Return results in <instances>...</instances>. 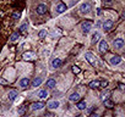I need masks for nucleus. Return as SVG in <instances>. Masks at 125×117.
Listing matches in <instances>:
<instances>
[{
	"label": "nucleus",
	"mask_w": 125,
	"mask_h": 117,
	"mask_svg": "<svg viewBox=\"0 0 125 117\" xmlns=\"http://www.w3.org/2000/svg\"><path fill=\"white\" fill-rule=\"evenodd\" d=\"M80 12L82 14V15H86V14H90L91 12V10H92V6H91V4L90 3H83L81 6H80Z\"/></svg>",
	"instance_id": "2"
},
{
	"label": "nucleus",
	"mask_w": 125,
	"mask_h": 117,
	"mask_svg": "<svg viewBox=\"0 0 125 117\" xmlns=\"http://www.w3.org/2000/svg\"><path fill=\"white\" fill-rule=\"evenodd\" d=\"M113 26H114V22H113L112 20H107V21H104V23H103V29H104L105 32H109V31L113 28Z\"/></svg>",
	"instance_id": "7"
},
{
	"label": "nucleus",
	"mask_w": 125,
	"mask_h": 117,
	"mask_svg": "<svg viewBox=\"0 0 125 117\" xmlns=\"http://www.w3.org/2000/svg\"><path fill=\"white\" fill-rule=\"evenodd\" d=\"M59 101H56V100H54V101H49L48 104H47V107H49V109H52V110H54V109H58L59 107Z\"/></svg>",
	"instance_id": "14"
},
{
	"label": "nucleus",
	"mask_w": 125,
	"mask_h": 117,
	"mask_svg": "<svg viewBox=\"0 0 125 117\" xmlns=\"http://www.w3.org/2000/svg\"><path fill=\"white\" fill-rule=\"evenodd\" d=\"M0 28H1V26H0Z\"/></svg>",
	"instance_id": "39"
},
{
	"label": "nucleus",
	"mask_w": 125,
	"mask_h": 117,
	"mask_svg": "<svg viewBox=\"0 0 125 117\" xmlns=\"http://www.w3.org/2000/svg\"><path fill=\"white\" fill-rule=\"evenodd\" d=\"M47 10H48V8H47V5L45 4H39L37 8H36V12L38 14V15H45L47 14Z\"/></svg>",
	"instance_id": "4"
},
{
	"label": "nucleus",
	"mask_w": 125,
	"mask_h": 117,
	"mask_svg": "<svg viewBox=\"0 0 125 117\" xmlns=\"http://www.w3.org/2000/svg\"><path fill=\"white\" fill-rule=\"evenodd\" d=\"M119 89L123 92V90H124V84H119Z\"/></svg>",
	"instance_id": "37"
},
{
	"label": "nucleus",
	"mask_w": 125,
	"mask_h": 117,
	"mask_svg": "<svg viewBox=\"0 0 125 117\" xmlns=\"http://www.w3.org/2000/svg\"><path fill=\"white\" fill-rule=\"evenodd\" d=\"M124 39L123 38H116L115 40H114V46L116 48V49H119V50H121L123 48H124Z\"/></svg>",
	"instance_id": "9"
},
{
	"label": "nucleus",
	"mask_w": 125,
	"mask_h": 117,
	"mask_svg": "<svg viewBox=\"0 0 125 117\" xmlns=\"http://www.w3.org/2000/svg\"><path fill=\"white\" fill-rule=\"evenodd\" d=\"M99 39H101V34H99L98 32H96V33H94V34L92 35V39H91V43H92V44H96V43H97V42H98Z\"/></svg>",
	"instance_id": "21"
},
{
	"label": "nucleus",
	"mask_w": 125,
	"mask_h": 117,
	"mask_svg": "<svg viewBox=\"0 0 125 117\" xmlns=\"http://www.w3.org/2000/svg\"><path fill=\"white\" fill-rule=\"evenodd\" d=\"M27 28H28V25H27V23H23V25H21V26H20V28H19V32H20V34H21V33H26V32H27Z\"/></svg>",
	"instance_id": "26"
},
{
	"label": "nucleus",
	"mask_w": 125,
	"mask_h": 117,
	"mask_svg": "<svg viewBox=\"0 0 125 117\" xmlns=\"http://www.w3.org/2000/svg\"><path fill=\"white\" fill-rule=\"evenodd\" d=\"M92 26H93L92 21H83V22L81 23V29H82V32H83L85 34H87V33H90V31L92 29Z\"/></svg>",
	"instance_id": "1"
},
{
	"label": "nucleus",
	"mask_w": 125,
	"mask_h": 117,
	"mask_svg": "<svg viewBox=\"0 0 125 117\" xmlns=\"http://www.w3.org/2000/svg\"><path fill=\"white\" fill-rule=\"evenodd\" d=\"M0 85H8V82L3 78H0Z\"/></svg>",
	"instance_id": "32"
},
{
	"label": "nucleus",
	"mask_w": 125,
	"mask_h": 117,
	"mask_svg": "<svg viewBox=\"0 0 125 117\" xmlns=\"http://www.w3.org/2000/svg\"><path fill=\"white\" fill-rule=\"evenodd\" d=\"M88 87H90L91 89H97V88H99V81H92V82H90V83H88Z\"/></svg>",
	"instance_id": "22"
},
{
	"label": "nucleus",
	"mask_w": 125,
	"mask_h": 117,
	"mask_svg": "<svg viewBox=\"0 0 125 117\" xmlns=\"http://www.w3.org/2000/svg\"><path fill=\"white\" fill-rule=\"evenodd\" d=\"M109 96H110V92H109L108 89H104V90L101 93V99H102V101L105 100V99H109Z\"/></svg>",
	"instance_id": "19"
},
{
	"label": "nucleus",
	"mask_w": 125,
	"mask_h": 117,
	"mask_svg": "<svg viewBox=\"0 0 125 117\" xmlns=\"http://www.w3.org/2000/svg\"><path fill=\"white\" fill-rule=\"evenodd\" d=\"M45 117H54V113H52V112H48V113H45Z\"/></svg>",
	"instance_id": "33"
},
{
	"label": "nucleus",
	"mask_w": 125,
	"mask_h": 117,
	"mask_svg": "<svg viewBox=\"0 0 125 117\" xmlns=\"http://www.w3.org/2000/svg\"><path fill=\"white\" fill-rule=\"evenodd\" d=\"M103 105H104L107 109H113V107H114V102H113L112 100H109V99L103 100Z\"/></svg>",
	"instance_id": "20"
},
{
	"label": "nucleus",
	"mask_w": 125,
	"mask_h": 117,
	"mask_svg": "<svg viewBox=\"0 0 125 117\" xmlns=\"http://www.w3.org/2000/svg\"><path fill=\"white\" fill-rule=\"evenodd\" d=\"M80 72H81L80 67H77V66H73V73H74V75H79Z\"/></svg>",
	"instance_id": "30"
},
{
	"label": "nucleus",
	"mask_w": 125,
	"mask_h": 117,
	"mask_svg": "<svg viewBox=\"0 0 125 117\" xmlns=\"http://www.w3.org/2000/svg\"><path fill=\"white\" fill-rule=\"evenodd\" d=\"M8 98H9L10 101H14L17 98V90H10L9 94H8Z\"/></svg>",
	"instance_id": "16"
},
{
	"label": "nucleus",
	"mask_w": 125,
	"mask_h": 117,
	"mask_svg": "<svg viewBox=\"0 0 125 117\" xmlns=\"http://www.w3.org/2000/svg\"><path fill=\"white\" fill-rule=\"evenodd\" d=\"M108 87V81L103 79V81H99V88H107Z\"/></svg>",
	"instance_id": "29"
},
{
	"label": "nucleus",
	"mask_w": 125,
	"mask_h": 117,
	"mask_svg": "<svg viewBox=\"0 0 125 117\" xmlns=\"http://www.w3.org/2000/svg\"><path fill=\"white\" fill-rule=\"evenodd\" d=\"M97 15H98V16H99V15H102V9H99V8L97 9Z\"/></svg>",
	"instance_id": "35"
},
{
	"label": "nucleus",
	"mask_w": 125,
	"mask_h": 117,
	"mask_svg": "<svg viewBox=\"0 0 125 117\" xmlns=\"http://www.w3.org/2000/svg\"><path fill=\"white\" fill-rule=\"evenodd\" d=\"M98 49H99V51L102 52V54H104V52H107L108 51V43L104 40V39H102V40H99V45H98Z\"/></svg>",
	"instance_id": "5"
},
{
	"label": "nucleus",
	"mask_w": 125,
	"mask_h": 117,
	"mask_svg": "<svg viewBox=\"0 0 125 117\" xmlns=\"http://www.w3.org/2000/svg\"><path fill=\"white\" fill-rule=\"evenodd\" d=\"M85 58H86V61L90 62L92 66H96V57L92 52H86L85 54Z\"/></svg>",
	"instance_id": "3"
},
{
	"label": "nucleus",
	"mask_w": 125,
	"mask_h": 117,
	"mask_svg": "<svg viewBox=\"0 0 125 117\" xmlns=\"http://www.w3.org/2000/svg\"><path fill=\"white\" fill-rule=\"evenodd\" d=\"M77 117H82V116H77Z\"/></svg>",
	"instance_id": "38"
},
{
	"label": "nucleus",
	"mask_w": 125,
	"mask_h": 117,
	"mask_svg": "<svg viewBox=\"0 0 125 117\" xmlns=\"http://www.w3.org/2000/svg\"><path fill=\"white\" fill-rule=\"evenodd\" d=\"M62 66V60L61 58H54V60L52 61V67L53 68H59Z\"/></svg>",
	"instance_id": "10"
},
{
	"label": "nucleus",
	"mask_w": 125,
	"mask_h": 117,
	"mask_svg": "<svg viewBox=\"0 0 125 117\" xmlns=\"http://www.w3.org/2000/svg\"><path fill=\"white\" fill-rule=\"evenodd\" d=\"M42 83H43V79H42L41 77H37V78L33 79V82H32V87H33V88H37V87H39Z\"/></svg>",
	"instance_id": "15"
},
{
	"label": "nucleus",
	"mask_w": 125,
	"mask_h": 117,
	"mask_svg": "<svg viewBox=\"0 0 125 117\" xmlns=\"http://www.w3.org/2000/svg\"><path fill=\"white\" fill-rule=\"evenodd\" d=\"M47 34H48L47 29H42V31H39V33H38V37H39L41 39H43V38H45V37H47Z\"/></svg>",
	"instance_id": "28"
},
{
	"label": "nucleus",
	"mask_w": 125,
	"mask_h": 117,
	"mask_svg": "<svg viewBox=\"0 0 125 117\" xmlns=\"http://www.w3.org/2000/svg\"><path fill=\"white\" fill-rule=\"evenodd\" d=\"M79 110H85L87 107V104L86 101H77V106H76Z\"/></svg>",
	"instance_id": "25"
},
{
	"label": "nucleus",
	"mask_w": 125,
	"mask_h": 117,
	"mask_svg": "<svg viewBox=\"0 0 125 117\" xmlns=\"http://www.w3.org/2000/svg\"><path fill=\"white\" fill-rule=\"evenodd\" d=\"M55 85H56V82H55L54 78H49V79L47 81V88L53 89V88H55Z\"/></svg>",
	"instance_id": "18"
},
{
	"label": "nucleus",
	"mask_w": 125,
	"mask_h": 117,
	"mask_svg": "<svg viewBox=\"0 0 125 117\" xmlns=\"http://www.w3.org/2000/svg\"><path fill=\"white\" fill-rule=\"evenodd\" d=\"M38 98H41V99H47V98H48V92H47V90H39V92H38Z\"/></svg>",
	"instance_id": "24"
},
{
	"label": "nucleus",
	"mask_w": 125,
	"mask_h": 117,
	"mask_svg": "<svg viewBox=\"0 0 125 117\" xmlns=\"http://www.w3.org/2000/svg\"><path fill=\"white\" fill-rule=\"evenodd\" d=\"M22 57L25 58V60L32 61V60H34V58H36V54H34L33 51H27V52H25V54L22 55Z\"/></svg>",
	"instance_id": "8"
},
{
	"label": "nucleus",
	"mask_w": 125,
	"mask_h": 117,
	"mask_svg": "<svg viewBox=\"0 0 125 117\" xmlns=\"http://www.w3.org/2000/svg\"><path fill=\"white\" fill-rule=\"evenodd\" d=\"M43 107H44V104L41 102V101H38V102H33V104L31 105V110H32V111L41 110V109H43Z\"/></svg>",
	"instance_id": "12"
},
{
	"label": "nucleus",
	"mask_w": 125,
	"mask_h": 117,
	"mask_svg": "<svg viewBox=\"0 0 125 117\" xmlns=\"http://www.w3.org/2000/svg\"><path fill=\"white\" fill-rule=\"evenodd\" d=\"M26 110H27V105L23 104V105H21V106L17 109V113H19V115H23V113L26 112Z\"/></svg>",
	"instance_id": "23"
},
{
	"label": "nucleus",
	"mask_w": 125,
	"mask_h": 117,
	"mask_svg": "<svg viewBox=\"0 0 125 117\" xmlns=\"http://www.w3.org/2000/svg\"><path fill=\"white\" fill-rule=\"evenodd\" d=\"M20 17H21V12H14L12 14V18L14 20H19Z\"/></svg>",
	"instance_id": "31"
},
{
	"label": "nucleus",
	"mask_w": 125,
	"mask_h": 117,
	"mask_svg": "<svg viewBox=\"0 0 125 117\" xmlns=\"http://www.w3.org/2000/svg\"><path fill=\"white\" fill-rule=\"evenodd\" d=\"M121 61H123V58H121L119 55H114V56H112V57H110V60H109L110 65H113V66H115V65H119Z\"/></svg>",
	"instance_id": "6"
},
{
	"label": "nucleus",
	"mask_w": 125,
	"mask_h": 117,
	"mask_svg": "<svg viewBox=\"0 0 125 117\" xmlns=\"http://www.w3.org/2000/svg\"><path fill=\"white\" fill-rule=\"evenodd\" d=\"M19 37H20V32H14L12 35L10 37V40H11V42H16V40L19 39Z\"/></svg>",
	"instance_id": "27"
},
{
	"label": "nucleus",
	"mask_w": 125,
	"mask_h": 117,
	"mask_svg": "<svg viewBox=\"0 0 125 117\" xmlns=\"http://www.w3.org/2000/svg\"><path fill=\"white\" fill-rule=\"evenodd\" d=\"M66 10H68V6L65 4H62V3L58 4V6H56V14H62V12H65Z\"/></svg>",
	"instance_id": "11"
},
{
	"label": "nucleus",
	"mask_w": 125,
	"mask_h": 117,
	"mask_svg": "<svg viewBox=\"0 0 125 117\" xmlns=\"http://www.w3.org/2000/svg\"><path fill=\"white\" fill-rule=\"evenodd\" d=\"M69 100H70L71 102H77V101H80V94H79V93H73V94L69 96Z\"/></svg>",
	"instance_id": "13"
},
{
	"label": "nucleus",
	"mask_w": 125,
	"mask_h": 117,
	"mask_svg": "<svg viewBox=\"0 0 125 117\" xmlns=\"http://www.w3.org/2000/svg\"><path fill=\"white\" fill-rule=\"evenodd\" d=\"M30 78H22L21 81H20V87H22V88H27L28 85H30Z\"/></svg>",
	"instance_id": "17"
},
{
	"label": "nucleus",
	"mask_w": 125,
	"mask_h": 117,
	"mask_svg": "<svg viewBox=\"0 0 125 117\" xmlns=\"http://www.w3.org/2000/svg\"><path fill=\"white\" fill-rule=\"evenodd\" d=\"M90 117H99L98 113H90Z\"/></svg>",
	"instance_id": "36"
},
{
	"label": "nucleus",
	"mask_w": 125,
	"mask_h": 117,
	"mask_svg": "<svg viewBox=\"0 0 125 117\" xmlns=\"http://www.w3.org/2000/svg\"><path fill=\"white\" fill-rule=\"evenodd\" d=\"M113 0H103V4H110Z\"/></svg>",
	"instance_id": "34"
}]
</instances>
